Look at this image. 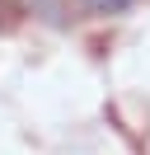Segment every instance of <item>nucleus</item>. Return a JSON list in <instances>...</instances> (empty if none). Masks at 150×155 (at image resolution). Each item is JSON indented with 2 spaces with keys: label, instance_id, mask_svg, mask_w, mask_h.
Segmentation results:
<instances>
[{
  "label": "nucleus",
  "instance_id": "2",
  "mask_svg": "<svg viewBox=\"0 0 150 155\" xmlns=\"http://www.w3.org/2000/svg\"><path fill=\"white\" fill-rule=\"evenodd\" d=\"M38 5L47 10V19H61V14H56V0H38Z\"/></svg>",
  "mask_w": 150,
  "mask_h": 155
},
{
  "label": "nucleus",
  "instance_id": "1",
  "mask_svg": "<svg viewBox=\"0 0 150 155\" xmlns=\"http://www.w3.org/2000/svg\"><path fill=\"white\" fill-rule=\"evenodd\" d=\"M84 5H89L94 14H122V10L131 5V0H84Z\"/></svg>",
  "mask_w": 150,
  "mask_h": 155
}]
</instances>
